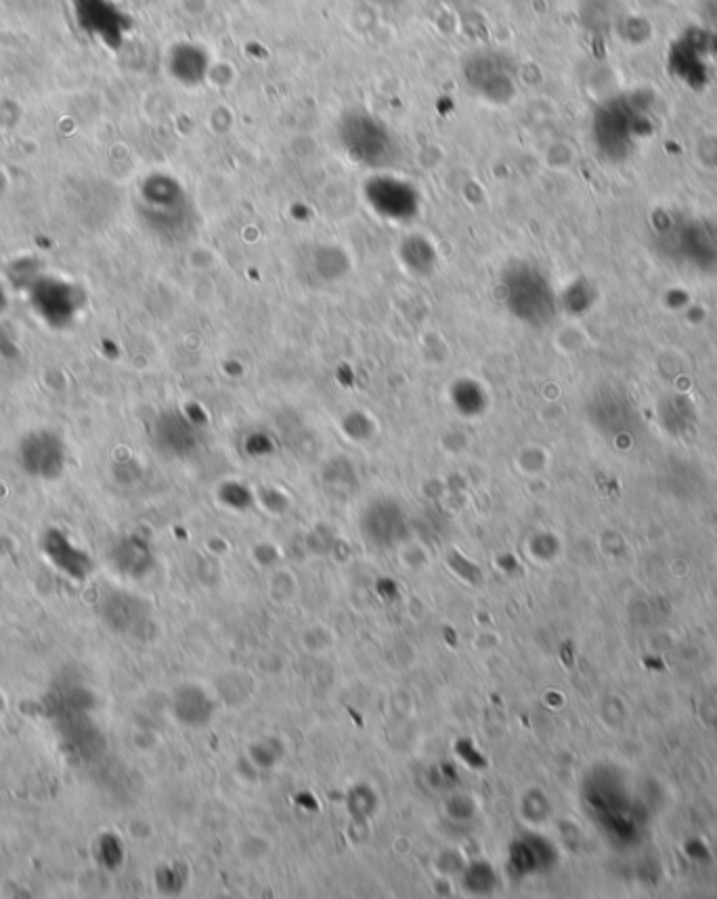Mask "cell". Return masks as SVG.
Returning a JSON list of instances; mask_svg holds the SVG:
<instances>
[{
  "mask_svg": "<svg viewBox=\"0 0 717 899\" xmlns=\"http://www.w3.org/2000/svg\"><path fill=\"white\" fill-rule=\"evenodd\" d=\"M26 294L30 311L38 317V321L57 332L70 330L82 317L86 306V292L82 290V285L61 275L40 273L28 285Z\"/></svg>",
  "mask_w": 717,
  "mask_h": 899,
  "instance_id": "6da1fadb",
  "label": "cell"
},
{
  "mask_svg": "<svg viewBox=\"0 0 717 899\" xmlns=\"http://www.w3.org/2000/svg\"><path fill=\"white\" fill-rule=\"evenodd\" d=\"M514 61L499 49L474 51L464 63V78L472 93L491 105H506L516 95Z\"/></svg>",
  "mask_w": 717,
  "mask_h": 899,
  "instance_id": "7a4b0ae2",
  "label": "cell"
},
{
  "mask_svg": "<svg viewBox=\"0 0 717 899\" xmlns=\"http://www.w3.org/2000/svg\"><path fill=\"white\" fill-rule=\"evenodd\" d=\"M17 464L30 478L57 480L68 468V443L53 428H34L17 443Z\"/></svg>",
  "mask_w": 717,
  "mask_h": 899,
  "instance_id": "3957f363",
  "label": "cell"
},
{
  "mask_svg": "<svg viewBox=\"0 0 717 899\" xmlns=\"http://www.w3.org/2000/svg\"><path fill=\"white\" fill-rule=\"evenodd\" d=\"M141 210L151 229L162 235H172L185 221V191L175 179L164 177V174L147 177L141 187Z\"/></svg>",
  "mask_w": 717,
  "mask_h": 899,
  "instance_id": "277c9868",
  "label": "cell"
},
{
  "mask_svg": "<svg viewBox=\"0 0 717 899\" xmlns=\"http://www.w3.org/2000/svg\"><path fill=\"white\" fill-rule=\"evenodd\" d=\"M340 143L355 162L369 166L386 164L388 151L393 147L388 130L378 118L365 112H353L340 120Z\"/></svg>",
  "mask_w": 717,
  "mask_h": 899,
  "instance_id": "5b68a950",
  "label": "cell"
},
{
  "mask_svg": "<svg viewBox=\"0 0 717 899\" xmlns=\"http://www.w3.org/2000/svg\"><path fill=\"white\" fill-rule=\"evenodd\" d=\"M99 615L103 623L116 633L133 635L149 621L147 604L128 594H110L101 600Z\"/></svg>",
  "mask_w": 717,
  "mask_h": 899,
  "instance_id": "8992f818",
  "label": "cell"
},
{
  "mask_svg": "<svg viewBox=\"0 0 717 899\" xmlns=\"http://www.w3.org/2000/svg\"><path fill=\"white\" fill-rule=\"evenodd\" d=\"M42 550H45L47 558H51L53 564L59 570H63L65 575H70L74 579H84L91 573V558L82 550H78V547L68 539V535H63L57 529L45 533Z\"/></svg>",
  "mask_w": 717,
  "mask_h": 899,
  "instance_id": "52a82bcc",
  "label": "cell"
},
{
  "mask_svg": "<svg viewBox=\"0 0 717 899\" xmlns=\"http://www.w3.org/2000/svg\"><path fill=\"white\" fill-rule=\"evenodd\" d=\"M110 560L126 577H141L145 575L147 568H151V554L147 545L137 537L122 539L118 545H114Z\"/></svg>",
  "mask_w": 717,
  "mask_h": 899,
  "instance_id": "ba28073f",
  "label": "cell"
},
{
  "mask_svg": "<svg viewBox=\"0 0 717 899\" xmlns=\"http://www.w3.org/2000/svg\"><path fill=\"white\" fill-rule=\"evenodd\" d=\"M204 698H208L200 688H181V692L175 698V715L185 721L187 726H204V723L210 719L212 713V705L204 703L198 707V703H202Z\"/></svg>",
  "mask_w": 717,
  "mask_h": 899,
  "instance_id": "9c48e42d",
  "label": "cell"
},
{
  "mask_svg": "<svg viewBox=\"0 0 717 899\" xmlns=\"http://www.w3.org/2000/svg\"><path fill=\"white\" fill-rule=\"evenodd\" d=\"M9 311V290L5 279L0 277V315H5Z\"/></svg>",
  "mask_w": 717,
  "mask_h": 899,
  "instance_id": "30bf717a",
  "label": "cell"
},
{
  "mask_svg": "<svg viewBox=\"0 0 717 899\" xmlns=\"http://www.w3.org/2000/svg\"><path fill=\"white\" fill-rule=\"evenodd\" d=\"M369 3H374V5H395L397 0H369Z\"/></svg>",
  "mask_w": 717,
  "mask_h": 899,
  "instance_id": "8fae6325",
  "label": "cell"
}]
</instances>
